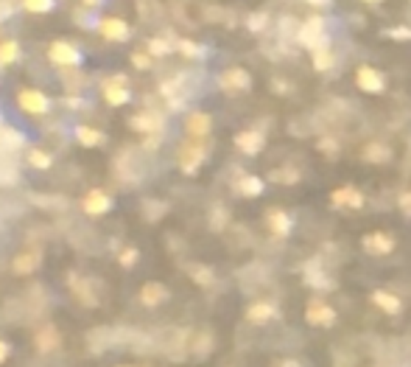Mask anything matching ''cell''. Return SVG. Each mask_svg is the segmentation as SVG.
<instances>
[{
  "label": "cell",
  "mask_w": 411,
  "mask_h": 367,
  "mask_svg": "<svg viewBox=\"0 0 411 367\" xmlns=\"http://www.w3.org/2000/svg\"><path fill=\"white\" fill-rule=\"evenodd\" d=\"M50 59H53L56 65H62V68H76V65L82 62V53L70 46V43H53V46H50Z\"/></svg>",
  "instance_id": "cell-1"
},
{
  "label": "cell",
  "mask_w": 411,
  "mask_h": 367,
  "mask_svg": "<svg viewBox=\"0 0 411 367\" xmlns=\"http://www.w3.org/2000/svg\"><path fill=\"white\" fill-rule=\"evenodd\" d=\"M20 107L26 112H31V115H40V112L48 110V95L40 90H23L20 92Z\"/></svg>",
  "instance_id": "cell-2"
},
{
  "label": "cell",
  "mask_w": 411,
  "mask_h": 367,
  "mask_svg": "<svg viewBox=\"0 0 411 367\" xmlns=\"http://www.w3.org/2000/svg\"><path fill=\"white\" fill-rule=\"evenodd\" d=\"M356 82H358V87L366 90V92H380L383 90V76H380L375 68H358Z\"/></svg>",
  "instance_id": "cell-3"
},
{
  "label": "cell",
  "mask_w": 411,
  "mask_h": 367,
  "mask_svg": "<svg viewBox=\"0 0 411 367\" xmlns=\"http://www.w3.org/2000/svg\"><path fill=\"white\" fill-rule=\"evenodd\" d=\"M101 34L106 37V40H126L129 37V26L124 23V20H118V17H104L101 20Z\"/></svg>",
  "instance_id": "cell-4"
},
{
  "label": "cell",
  "mask_w": 411,
  "mask_h": 367,
  "mask_svg": "<svg viewBox=\"0 0 411 367\" xmlns=\"http://www.w3.org/2000/svg\"><path fill=\"white\" fill-rule=\"evenodd\" d=\"M364 247L372 252V255H386V252L395 250V241H392L386 233H372V235H366L364 238Z\"/></svg>",
  "instance_id": "cell-5"
},
{
  "label": "cell",
  "mask_w": 411,
  "mask_h": 367,
  "mask_svg": "<svg viewBox=\"0 0 411 367\" xmlns=\"http://www.w3.org/2000/svg\"><path fill=\"white\" fill-rule=\"evenodd\" d=\"M319 37H322V20L319 17H311V20L300 28V43L308 46V48H317Z\"/></svg>",
  "instance_id": "cell-6"
},
{
  "label": "cell",
  "mask_w": 411,
  "mask_h": 367,
  "mask_svg": "<svg viewBox=\"0 0 411 367\" xmlns=\"http://www.w3.org/2000/svg\"><path fill=\"white\" fill-rule=\"evenodd\" d=\"M221 85H224L227 90H246V87H249V73L241 70V68H232V70H227V73L221 76Z\"/></svg>",
  "instance_id": "cell-7"
},
{
  "label": "cell",
  "mask_w": 411,
  "mask_h": 367,
  "mask_svg": "<svg viewBox=\"0 0 411 367\" xmlns=\"http://www.w3.org/2000/svg\"><path fill=\"white\" fill-rule=\"evenodd\" d=\"M308 322H314V325H333L336 322V312L330 306H324V303H314L308 309Z\"/></svg>",
  "instance_id": "cell-8"
},
{
  "label": "cell",
  "mask_w": 411,
  "mask_h": 367,
  "mask_svg": "<svg viewBox=\"0 0 411 367\" xmlns=\"http://www.w3.org/2000/svg\"><path fill=\"white\" fill-rule=\"evenodd\" d=\"M235 143H238L241 151L255 154V151H261V146H263V135H261V132H241V135L235 138Z\"/></svg>",
  "instance_id": "cell-9"
},
{
  "label": "cell",
  "mask_w": 411,
  "mask_h": 367,
  "mask_svg": "<svg viewBox=\"0 0 411 367\" xmlns=\"http://www.w3.org/2000/svg\"><path fill=\"white\" fill-rule=\"evenodd\" d=\"M104 95H106L109 104H126V101H129V90L121 87V79L106 82V85H104Z\"/></svg>",
  "instance_id": "cell-10"
},
{
  "label": "cell",
  "mask_w": 411,
  "mask_h": 367,
  "mask_svg": "<svg viewBox=\"0 0 411 367\" xmlns=\"http://www.w3.org/2000/svg\"><path fill=\"white\" fill-rule=\"evenodd\" d=\"M333 202H336V205H353V208H361V205H364V199H361V193H358L356 188H341V191H336V193H333Z\"/></svg>",
  "instance_id": "cell-11"
},
{
  "label": "cell",
  "mask_w": 411,
  "mask_h": 367,
  "mask_svg": "<svg viewBox=\"0 0 411 367\" xmlns=\"http://www.w3.org/2000/svg\"><path fill=\"white\" fill-rule=\"evenodd\" d=\"M372 300H375V306H380V309L389 312V314H398V312H400V300H398L395 294H389V292H375Z\"/></svg>",
  "instance_id": "cell-12"
},
{
  "label": "cell",
  "mask_w": 411,
  "mask_h": 367,
  "mask_svg": "<svg viewBox=\"0 0 411 367\" xmlns=\"http://www.w3.org/2000/svg\"><path fill=\"white\" fill-rule=\"evenodd\" d=\"M84 208H87L90 213H104V211L109 208V199H106L101 191H90L87 199H84Z\"/></svg>",
  "instance_id": "cell-13"
},
{
  "label": "cell",
  "mask_w": 411,
  "mask_h": 367,
  "mask_svg": "<svg viewBox=\"0 0 411 367\" xmlns=\"http://www.w3.org/2000/svg\"><path fill=\"white\" fill-rule=\"evenodd\" d=\"M274 314H277V312H274V306H269V303H255V306L249 309V314H246V317H249L252 322H269Z\"/></svg>",
  "instance_id": "cell-14"
},
{
  "label": "cell",
  "mask_w": 411,
  "mask_h": 367,
  "mask_svg": "<svg viewBox=\"0 0 411 367\" xmlns=\"http://www.w3.org/2000/svg\"><path fill=\"white\" fill-rule=\"evenodd\" d=\"M269 225H272V230L277 233V235H288V230H291V219H288L283 211H272V213H269Z\"/></svg>",
  "instance_id": "cell-15"
},
{
  "label": "cell",
  "mask_w": 411,
  "mask_h": 367,
  "mask_svg": "<svg viewBox=\"0 0 411 367\" xmlns=\"http://www.w3.org/2000/svg\"><path fill=\"white\" fill-rule=\"evenodd\" d=\"M187 129H190V135H207V129H210V118L202 115V112H193L190 121H187Z\"/></svg>",
  "instance_id": "cell-16"
},
{
  "label": "cell",
  "mask_w": 411,
  "mask_h": 367,
  "mask_svg": "<svg viewBox=\"0 0 411 367\" xmlns=\"http://www.w3.org/2000/svg\"><path fill=\"white\" fill-rule=\"evenodd\" d=\"M202 157H204V149H202V146L187 149V154H182V169L185 171H196L199 163H202Z\"/></svg>",
  "instance_id": "cell-17"
},
{
  "label": "cell",
  "mask_w": 411,
  "mask_h": 367,
  "mask_svg": "<svg viewBox=\"0 0 411 367\" xmlns=\"http://www.w3.org/2000/svg\"><path fill=\"white\" fill-rule=\"evenodd\" d=\"M17 56H20V46H17L14 40L0 43V65H11Z\"/></svg>",
  "instance_id": "cell-18"
},
{
  "label": "cell",
  "mask_w": 411,
  "mask_h": 367,
  "mask_svg": "<svg viewBox=\"0 0 411 367\" xmlns=\"http://www.w3.org/2000/svg\"><path fill=\"white\" fill-rule=\"evenodd\" d=\"M163 297H165V289H163L160 283H151V286L143 289V300H146L148 306H151V303H160Z\"/></svg>",
  "instance_id": "cell-19"
},
{
  "label": "cell",
  "mask_w": 411,
  "mask_h": 367,
  "mask_svg": "<svg viewBox=\"0 0 411 367\" xmlns=\"http://www.w3.org/2000/svg\"><path fill=\"white\" fill-rule=\"evenodd\" d=\"M263 191V183L258 180V177H243L241 180V193H246V196H258Z\"/></svg>",
  "instance_id": "cell-20"
},
{
  "label": "cell",
  "mask_w": 411,
  "mask_h": 367,
  "mask_svg": "<svg viewBox=\"0 0 411 367\" xmlns=\"http://www.w3.org/2000/svg\"><path fill=\"white\" fill-rule=\"evenodd\" d=\"M79 140L87 146H95V143H101V132H95L90 127H79Z\"/></svg>",
  "instance_id": "cell-21"
},
{
  "label": "cell",
  "mask_w": 411,
  "mask_h": 367,
  "mask_svg": "<svg viewBox=\"0 0 411 367\" xmlns=\"http://www.w3.org/2000/svg\"><path fill=\"white\" fill-rule=\"evenodd\" d=\"M23 6L28 11H50L53 9V0H23Z\"/></svg>",
  "instance_id": "cell-22"
},
{
  "label": "cell",
  "mask_w": 411,
  "mask_h": 367,
  "mask_svg": "<svg viewBox=\"0 0 411 367\" xmlns=\"http://www.w3.org/2000/svg\"><path fill=\"white\" fill-rule=\"evenodd\" d=\"M366 157H369V160H386V157H389V149H380V146H369V149H366Z\"/></svg>",
  "instance_id": "cell-23"
},
{
  "label": "cell",
  "mask_w": 411,
  "mask_h": 367,
  "mask_svg": "<svg viewBox=\"0 0 411 367\" xmlns=\"http://www.w3.org/2000/svg\"><path fill=\"white\" fill-rule=\"evenodd\" d=\"M330 62H333V56H330L327 50H322V53H317V59H314V68H317V70H324V68H330Z\"/></svg>",
  "instance_id": "cell-24"
},
{
  "label": "cell",
  "mask_w": 411,
  "mask_h": 367,
  "mask_svg": "<svg viewBox=\"0 0 411 367\" xmlns=\"http://www.w3.org/2000/svg\"><path fill=\"white\" fill-rule=\"evenodd\" d=\"M31 163L40 166V169H48V166H50V157H48L45 151H31Z\"/></svg>",
  "instance_id": "cell-25"
},
{
  "label": "cell",
  "mask_w": 411,
  "mask_h": 367,
  "mask_svg": "<svg viewBox=\"0 0 411 367\" xmlns=\"http://www.w3.org/2000/svg\"><path fill=\"white\" fill-rule=\"evenodd\" d=\"M148 50L157 53V56H163V53H168V43H165V40H151V43H148Z\"/></svg>",
  "instance_id": "cell-26"
},
{
  "label": "cell",
  "mask_w": 411,
  "mask_h": 367,
  "mask_svg": "<svg viewBox=\"0 0 411 367\" xmlns=\"http://www.w3.org/2000/svg\"><path fill=\"white\" fill-rule=\"evenodd\" d=\"M180 48H182V50H185V53H187V56H196V50H199V48L193 46V43H187V40H185V43H182V46H180Z\"/></svg>",
  "instance_id": "cell-27"
},
{
  "label": "cell",
  "mask_w": 411,
  "mask_h": 367,
  "mask_svg": "<svg viewBox=\"0 0 411 367\" xmlns=\"http://www.w3.org/2000/svg\"><path fill=\"white\" fill-rule=\"evenodd\" d=\"M392 37H400V40H406V37H409L411 40V31L409 28H395V31H392Z\"/></svg>",
  "instance_id": "cell-28"
},
{
  "label": "cell",
  "mask_w": 411,
  "mask_h": 367,
  "mask_svg": "<svg viewBox=\"0 0 411 367\" xmlns=\"http://www.w3.org/2000/svg\"><path fill=\"white\" fill-rule=\"evenodd\" d=\"M135 65H137V68H148V56H143V53H135Z\"/></svg>",
  "instance_id": "cell-29"
},
{
  "label": "cell",
  "mask_w": 411,
  "mask_h": 367,
  "mask_svg": "<svg viewBox=\"0 0 411 367\" xmlns=\"http://www.w3.org/2000/svg\"><path fill=\"white\" fill-rule=\"evenodd\" d=\"M400 205H403V208H411V193H403V196H400Z\"/></svg>",
  "instance_id": "cell-30"
},
{
  "label": "cell",
  "mask_w": 411,
  "mask_h": 367,
  "mask_svg": "<svg viewBox=\"0 0 411 367\" xmlns=\"http://www.w3.org/2000/svg\"><path fill=\"white\" fill-rule=\"evenodd\" d=\"M6 353H9V348H6V345H3V342H0V362H3V359H6Z\"/></svg>",
  "instance_id": "cell-31"
},
{
  "label": "cell",
  "mask_w": 411,
  "mask_h": 367,
  "mask_svg": "<svg viewBox=\"0 0 411 367\" xmlns=\"http://www.w3.org/2000/svg\"><path fill=\"white\" fill-rule=\"evenodd\" d=\"M84 3H87V6H98V3H101V0H84Z\"/></svg>",
  "instance_id": "cell-32"
},
{
  "label": "cell",
  "mask_w": 411,
  "mask_h": 367,
  "mask_svg": "<svg viewBox=\"0 0 411 367\" xmlns=\"http://www.w3.org/2000/svg\"><path fill=\"white\" fill-rule=\"evenodd\" d=\"M285 367H300V365H294V362H285Z\"/></svg>",
  "instance_id": "cell-33"
},
{
  "label": "cell",
  "mask_w": 411,
  "mask_h": 367,
  "mask_svg": "<svg viewBox=\"0 0 411 367\" xmlns=\"http://www.w3.org/2000/svg\"><path fill=\"white\" fill-rule=\"evenodd\" d=\"M372 3H375V0H372Z\"/></svg>",
  "instance_id": "cell-34"
}]
</instances>
